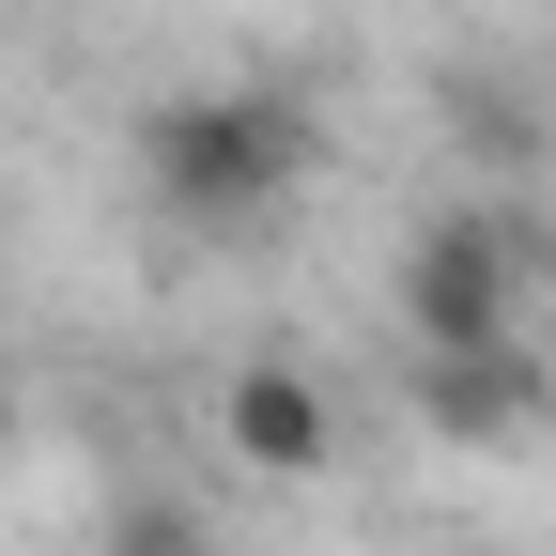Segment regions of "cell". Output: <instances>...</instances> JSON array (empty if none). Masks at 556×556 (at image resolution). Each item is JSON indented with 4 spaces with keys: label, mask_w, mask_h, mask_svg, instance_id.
Masks as SVG:
<instances>
[{
    "label": "cell",
    "mask_w": 556,
    "mask_h": 556,
    "mask_svg": "<svg viewBox=\"0 0 556 556\" xmlns=\"http://www.w3.org/2000/svg\"><path fill=\"white\" fill-rule=\"evenodd\" d=\"M217 448L248 479H325L340 464V387L309 356H232L217 371Z\"/></svg>",
    "instance_id": "3"
},
{
    "label": "cell",
    "mask_w": 556,
    "mask_h": 556,
    "mask_svg": "<svg viewBox=\"0 0 556 556\" xmlns=\"http://www.w3.org/2000/svg\"><path fill=\"white\" fill-rule=\"evenodd\" d=\"M526 294H541V248H526V217H495V201H448V217L402 248V278H387L402 356H464V340H510V325H526Z\"/></svg>",
    "instance_id": "2"
},
{
    "label": "cell",
    "mask_w": 556,
    "mask_h": 556,
    "mask_svg": "<svg viewBox=\"0 0 556 556\" xmlns=\"http://www.w3.org/2000/svg\"><path fill=\"white\" fill-rule=\"evenodd\" d=\"M309 186V93L278 78H186L139 109V201L170 232H263Z\"/></svg>",
    "instance_id": "1"
},
{
    "label": "cell",
    "mask_w": 556,
    "mask_h": 556,
    "mask_svg": "<svg viewBox=\"0 0 556 556\" xmlns=\"http://www.w3.org/2000/svg\"><path fill=\"white\" fill-rule=\"evenodd\" d=\"M541 356H556V340H541Z\"/></svg>",
    "instance_id": "7"
},
{
    "label": "cell",
    "mask_w": 556,
    "mask_h": 556,
    "mask_svg": "<svg viewBox=\"0 0 556 556\" xmlns=\"http://www.w3.org/2000/svg\"><path fill=\"white\" fill-rule=\"evenodd\" d=\"M109 556H201V526H186V510H124V541H109Z\"/></svg>",
    "instance_id": "5"
},
{
    "label": "cell",
    "mask_w": 556,
    "mask_h": 556,
    "mask_svg": "<svg viewBox=\"0 0 556 556\" xmlns=\"http://www.w3.org/2000/svg\"><path fill=\"white\" fill-rule=\"evenodd\" d=\"M417 433H448V448H510L526 417H556V356L510 325V340H464V356H417Z\"/></svg>",
    "instance_id": "4"
},
{
    "label": "cell",
    "mask_w": 556,
    "mask_h": 556,
    "mask_svg": "<svg viewBox=\"0 0 556 556\" xmlns=\"http://www.w3.org/2000/svg\"><path fill=\"white\" fill-rule=\"evenodd\" d=\"M464 556H526V541H464Z\"/></svg>",
    "instance_id": "6"
}]
</instances>
